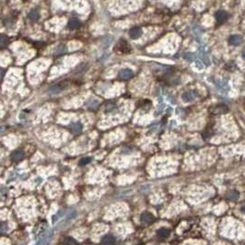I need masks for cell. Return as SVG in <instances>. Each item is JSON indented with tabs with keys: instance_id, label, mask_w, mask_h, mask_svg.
I'll list each match as a JSON object with an SVG mask.
<instances>
[{
	"instance_id": "6da1fadb",
	"label": "cell",
	"mask_w": 245,
	"mask_h": 245,
	"mask_svg": "<svg viewBox=\"0 0 245 245\" xmlns=\"http://www.w3.org/2000/svg\"><path fill=\"white\" fill-rule=\"evenodd\" d=\"M115 50L120 54H128L131 51V46L125 40H120L115 46Z\"/></svg>"
},
{
	"instance_id": "7a4b0ae2",
	"label": "cell",
	"mask_w": 245,
	"mask_h": 245,
	"mask_svg": "<svg viewBox=\"0 0 245 245\" xmlns=\"http://www.w3.org/2000/svg\"><path fill=\"white\" fill-rule=\"evenodd\" d=\"M209 111L212 114L218 115V114H226V112H228L229 108L224 104H219V105L211 107Z\"/></svg>"
},
{
	"instance_id": "3957f363",
	"label": "cell",
	"mask_w": 245,
	"mask_h": 245,
	"mask_svg": "<svg viewBox=\"0 0 245 245\" xmlns=\"http://www.w3.org/2000/svg\"><path fill=\"white\" fill-rule=\"evenodd\" d=\"M215 18H216V22H218L219 24H221V23H224L225 21H227L229 15H228L227 12L224 11V10H219V11L216 12Z\"/></svg>"
},
{
	"instance_id": "277c9868",
	"label": "cell",
	"mask_w": 245,
	"mask_h": 245,
	"mask_svg": "<svg viewBox=\"0 0 245 245\" xmlns=\"http://www.w3.org/2000/svg\"><path fill=\"white\" fill-rule=\"evenodd\" d=\"M134 76V73L131 69L129 68H125V69H122L119 74H118V77L119 78L121 79H129L131 78L132 77Z\"/></svg>"
},
{
	"instance_id": "5b68a950",
	"label": "cell",
	"mask_w": 245,
	"mask_h": 245,
	"mask_svg": "<svg viewBox=\"0 0 245 245\" xmlns=\"http://www.w3.org/2000/svg\"><path fill=\"white\" fill-rule=\"evenodd\" d=\"M196 97V93L193 90H188V91H185L183 92V94L182 95V99L183 101L185 102H189V101H192L195 99Z\"/></svg>"
},
{
	"instance_id": "8992f818",
	"label": "cell",
	"mask_w": 245,
	"mask_h": 245,
	"mask_svg": "<svg viewBox=\"0 0 245 245\" xmlns=\"http://www.w3.org/2000/svg\"><path fill=\"white\" fill-rule=\"evenodd\" d=\"M141 35H142V30L139 27H134L129 31V36L131 37V39H138Z\"/></svg>"
},
{
	"instance_id": "52a82bcc",
	"label": "cell",
	"mask_w": 245,
	"mask_h": 245,
	"mask_svg": "<svg viewBox=\"0 0 245 245\" xmlns=\"http://www.w3.org/2000/svg\"><path fill=\"white\" fill-rule=\"evenodd\" d=\"M65 85H63V83H59V84H55L54 86L50 87L48 89V92L50 94H58L60 93L64 89H65Z\"/></svg>"
},
{
	"instance_id": "ba28073f",
	"label": "cell",
	"mask_w": 245,
	"mask_h": 245,
	"mask_svg": "<svg viewBox=\"0 0 245 245\" xmlns=\"http://www.w3.org/2000/svg\"><path fill=\"white\" fill-rule=\"evenodd\" d=\"M69 129H70L72 134H78L82 130V124L80 122H71L70 125H69Z\"/></svg>"
},
{
	"instance_id": "9c48e42d",
	"label": "cell",
	"mask_w": 245,
	"mask_h": 245,
	"mask_svg": "<svg viewBox=\"0 0 245 245\" xmlns=\"http://www.w3.org/2000/svg\"><path fill=\"white\" fill-rule=\"evenodd\" d=\"M141 221L143 223H146V224H150L154 221V216L152 214H150L148 212H145L141 215V218H140Z\"/></svg>"
},
{
	"instance_id": "30bf717a",
	"label": "cell",
	"mask_w": 245,
	"mask_h": 245,
	"mask_svg": "<svg viewBox=\"0 0 245 245\" xmlns=\"http://www.w3.org/2000/svg\"><path fill=\"white\" fill-rule=\"evenodd\" d=\"M100 242L103 245H112L115 242V238L112 236V235H105L103 236L100 240Z\"/></svg>"
},
{
	"instance_id": "8fae6325",
	"label": "cell",
	"mask_w": 245,
	"mask_h": 245,
	"mask_svg": "<svg viewBox=\"0 0 245 245\" xmlns=\"http://www.w3.org/2000/svg\"><path fill=\"white\" fill-rule=\"evenodd\" d=\"M25 153L23 150L21 149H17L15 151L11 154V157H12V159L14 161H21V159L23 158Z\"/></svg>"
},
{
	"instance_id": "7c38bea8",
	"label": "cell",
	"mask_w": 245,
	"mask_h": 245,
	"mask_svg": "<svg viewBox=\"0 0 245 245\" xmlns=\"http://www.w3.org/2000/svg\"><path fill=\"white\" fill-rule=\"evenodd\" d=\"M241 42V37L240 35H231L229 39V43L231 45H239Z\"/></svg>"
},
{
	"instance_id": "4fadbf2b",
	"label": "cell",
	"mask_w": 245,
	"mask_h": 245,
	"mask_svg": "<svg viewBox=\"0 0 245 245\" xmlns=\"http://www.w3.org/2000/svg\"><path fill=\"white\" fill-rule=\"evenodd\" d=\"M79 26H80V22L78 18H73L68 21V27L70 29H77V28H78Z\"/></svg>"
},
{
	"instance_id": "5bb4252c",
	"label": "cell",
	"mask_w": 245,
	"mask_h": 245,
	"mask_svg": "<svg viewBox=\"0 0 245 245\" xmlns=\"http://www.w3.org/2000/svg\"><path fill=\"white\" fill-rule=\"evenodd\" d=\"M60 245H77V241L71 237H67L61 241Z\"/></svg>"
},
{
	"instance_id": "9a60e30c",
	"label": "cell",
	"mask_w": 245,
	"mask_h": 245,
	"mask_svg": "<svg viewBox=\"0 0 245 245\" xmlns=\"http://www.w3.org/2000/svg\"><path fill=\"white\" fill-rule=\"evenodd\" d=\"M238 197H239V193L237 191L231 190L227 192V198L230 200H236Z\"/></svg>"
},
{
	"instance_id": "2e32d148",
	"label": "cell",
	"mask_w": 245,
	"mask_h": 245,
	"mask_svg": "<svg viewBox=\"0 0 245 245\" xmlns=\"http://www.w3.org/2000/svg\"><path fill=\"white\" fill-rule=\"evenodd\" d=\"M169 230L166 228H161L157 231V235L159 238H166L169 236Z\"/></svg>"
},
{
	"instance_id": "e0dca14e",
	"label": "cell",
	"mask_w": 245,
	"mask_h": 245,
	"mask_svg": "<svg viewBox=\"0 0 245 245\" xmlns=\"http://www.w3.org/2000/svg\"><path fill=\"white\" fill-rule=\"evenodd\" d=\"M39 11L37 9H32V10L29 13V18L31 21H37L39 18Z\"/></svg>"
},
{
	"instance_id": "ac0fdd59",
	"label": "cell",
	"mask_w": 245,
	"mask_h": 245,
	"mask_svg": "<svg viewBox=\"0 0 245 245\" xmlns=\"http://www.w3.org/2000/svg\"><path fill=\"white\" fill-rule=\"evenodd\" d=\"M65 52H67V46H65V44H60V45H58L57 47H56L54 54L57 55V54H62Z\"/></svg>"
},
{
	"instance_id": "d6986e66",
	"label": "cell",
	"mask_w": 245,
	"mask_h": 245,
	"mask_svg": "<svg viewBox=\"0 0 245 245\" xmlns=\"http://www.w3.org/2000/svg\"><path fill=\"white\" fill-rule=\"evenodd\" d=\"M7 230H8V225H7V223L5 222V221L0 222V234L6 233Z\"/></svg>"
},
{
	"instance_id": "ffe728a7",
	"label": "cell",
	"mask_w": 245,
	"mask_h": 245,
	"mask_svg": "<svg viewBox=\"0 0 245 245\" xmlns=\"http://www.w3.org/2000/svg\"><path fill=\"white\" fill-rule=\"evenodd\" d=\"M98 104H99V101L97 100H89V101L87 102V106L89 108H91V109L97 107Z\"/></svg>"
},
{
	"instance_id": "44dd1931",
	"label": "cell",
	"mask_w": 245,
	"mask_h": 245,
	"mask_svg": "<svg viewBox=\"0 0 245 245\" xmlns=\"http://www.w3.org/2000/svg\"><path fill=\"white\" fill-rule=\"evenodd\" d=\"M91 161V158L89 157H85V158H82L80 161H79V165H86L88 163H89Z\"/></svg>"
},
{
	"instance_id": "7402d4cb",
	"label": "cell",
	"mask_w": 245,
	"mask_h": 245,
	"mask_svg": "<svg viewBox=\"0 0 245 245\" xmlns=\"http://www.w3.org/2000/svg\"><path fill=\"white\" fill-rule=\"evenodd\" d=\"M7 38L6 36H4V35H1L0 36V48H1V47H3V46H5L7 43Z\"/></svg>"
},
{
	"instance_id": "603a6c76",
	"label": "cell",
	"mask_w": 245,
	"mask_h": 245,
	"mask_svg": "<svg viewBox=\"0 0 245 245\" xmlns=\"http://www.w3.org/2000/svg\"><path fill=\"white\" fill-rule=\"evenodd\" d=\"M77 216V212L75 210H70L67 214V219H72L75 216Z\"/></svg>"
},
{
	"instance_id": "cb8c5ba5",
	"label": "cell",
	"mask_w": 245,
	"mask_h": 245,
	"mask_svg": "<svg viewBox=\"0 0 245 245\" xmlns=\"http://www.w3.org/2000/svg\"><path fill=\"white\" fill-rule=\"evenodd\" d=\"M85 69H86V65H85V64H82V65H80L79 67L77 68L76 73L77 74H81L83 71H85Z\"/></svg>"
},
{
	"instance_id": "d4e9b609",
	"label": "cell",
	"mask_w": 245,
	"mask_h": 245,
	"mask_svg": "<svg viewBox=\"0 0 245 245\" xmlns=\"http://www.w3.org/2000/svg\"><path fill=\"white\" fill-rule=\"evenodd\" d=\"M63 212H64L63 210H60L57 214L54 215V222H55V221H56V219H60V218H61Z\"/></svg>"
},
{
	"instance_id": "484cf974",
	"label": "cell",
	"mask_w": 245,
	"mask_h": 245,
	"mask_svg": "<svg viewBox=\"0 0 245 245\" xmlns=\"http://www.w3.org/2000/svg\"><path fill=\"white\" fill-rule=\"evenodd\" d=\"M4 70L2 69V68H0V80H1L2 78H3V77H4Z\"/></svg>"
},
{
	"instance_id": "4316f807",
	"label": "cell",
	"mask_w": 245,
	"mask_h": 245,
	"mask_svg": "<svg viewBox=\"0 0 245 245\" xmlns=\"http://www.w3.org/2000/svg\"><path fill=\"white\" fill-rule=\"evenodd\" d=\"M241 212H242V213H244V214H245V205L241 206Z\"/></svg>"
},
{
	"instance_id": "83f0119b",
	"label": "cell",
	"mask_w": 245,
	"mask_h": 245,
	"mask_svg": "<svg viewBox=\"0 0 245 245\" xmlns=\"http://www.w3.org/2000/svg\"><path fill=\"white\" fill-rule=\"evenodd\" d=\"M242 55H243V57H245V49H244L243 52H242Z\"/></svg>"
},
{
	"instance_id": "f1b7e54d",
	"label": "cell",
	"mask_w": 245,
	"mask_h": 245,
	"mask_svg": "<svg viewBox=\"0 0 245 245\" xmlns=\"http://www.w3.org/2000/svg\"><path fill=\"white\" fill-rule=\"evenodd\" d=\"M2 131H4V127H0V132H2Z\"/></svg>"
}]
</instances>
